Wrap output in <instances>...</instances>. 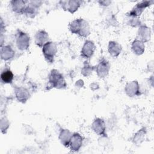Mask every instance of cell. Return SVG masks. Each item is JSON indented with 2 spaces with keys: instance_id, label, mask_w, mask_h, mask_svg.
I'll return each mask as SVG.
<instances>
[{
  "instance_id": "cell-1",
  "label": "cell",
  "mask_w": 154,
  "mask_h": 154,
  "mask_svg": "<svg viewBox=\"0 0 154 154\" xmlns=\"http://www.w3.org/2000/svg\"><path fill=\"white\" fill-rule=\"evenodd\" d=\"M70 29L72 33L79 34L82 37H87L90 34L88 23L82 19L73 20L70 25Z\"/></svg>"
},
{
  "instance_id": "cell-6",
  "label": "cell",
  "mask_w": 154,
  "mask_h": 154,
  "mask_svg": "<svg viewBox=\"0 0 154 154\" xmlns=\"http://www.w3.org/2000/svg\"><path fill=\"white\" fill-rule=\"evenodd\" d=\"M95 49L94 45L90 41H86L82 49V55L85 58H90Z\"/></svg>"
},
{
  "instance_id": "cell-13",
  "label": "cell",
  "mask_w": 154,
  "mask_h": 154,
  "mask_svg": "<svg viewBox=\"0 0 154 154\" xmlns=\"http://www.w3.org/2000/svg\"><path fill=\"white\" fill-rule=\"evenodd\" d=\"M71 140H71L72 148L75 149H78L81 145V141H82L81 137L79 134H75L72 136Z\"/></svg>"
},
{
  "instance_id": "cell-3",
  "label": "cell",
  "mask_w": 154,
  "mask_h": 154,
  "mask_svg": "<svg viewBox=\"0 0 154 154\" xmlns=\"http://www.w3.org/2000/svg\"><path fill=\"white\" fill-rule=\"evenodd\" d=\"M50 82L57 88H63L66 86V83L63 76L57 70H52L50 77Z\"/></svg>"
},
{
  "instance_id": "cell-5",
  "label": "cell",
  "mask_w": 154,
  "mask_h": 154,
  "mask_svg": "<svg viewBox=\"0 0 154 154\" xmlns=\"http://www.w3.org/2000/svg\"><path fill=\"white\" fill-rule=\"evenodd\" d=\"M153 1H142L137 4V5L132 9V10L130 12V16H137L140 15V14L143 11V10L152 4Z\"/></svg>"
},
{
  "instance_id": "cell-16",
  "label": "cell",
  "mask_w": 154,
  "mask_h": 154,
  "mask_svg": "<svg viewBox=\"0 0 154 154\" xmlns=\"http://www.w3.org/2000/svg\"><path fill=\"white\" fill-rule=\"evenodd\" d=\"M104 122L103 120H102L100 126H99V119H97V120H96L93 124V129L94 131L97 133V134H102L104 131H105V126H104Z\"/></svg>"
},
{
  "instance_id": "cell-10",
  "label": "cell",
  "mask_w": 154,
  "mask_h": 154,
  "mask_svg": "<svg viewBox=\"0 0 154 154\" xmlns=\"http://www.w3.org/2000/svg\"><path fill=\"white\" fill-rule=\"evenodd\" d=\"M13 9L14 11L21 13L25 11L26 1H13L11 2Z\"/></svg>"
},
{
  "instance_id": "cell-8",
  "label": "cell",
  "mask_w": 154,
  "mask_h": 154,
  "mask_svg": "<svg viewBox=\"0 0 154 154\" xmlns=\"http://www.w3.org/2000/svg\"><path fill=\"white\" fill-rule=\"evenodd\" d=\"M138 85L137 81H133L131 83H129L126 87V91L127 94L130 96H132L137 94L138 92Z\"/></svg>"
},
{
  "instance_id": "cell-15",
  "label": "cell",
  "mask_w": 154,
  "mask_h": 154,
  "mask_svg": "<svg viewBox=\"0 0 154 154\" xmlns=\"http://www.w3.org/2000/svg\"><path fill=\"white\" fill-rule=\"evenodd\" d=\"M1 79L2 81L5 83H10L11 82L13 78V75L12 72L9 70H5L3 72L1 73Z\"/></svg>"
},
{
  "instance_id": "cell-7",
  "label": "cell",
  "mask_w": 154,
  "mask_h": 154,
  "mask_svg": "<svg viewBox=\"0 0 154 154\" xmlns=\"http://www.w3.org/2000/svg\"><path fill=\"white\" fill-rule=\"evenodd\" d=\"M109 70L108 63L106 61H102L99 63L97 68V74L100 77H103L106 75Z\"/></svg>"
},
{
  "instance_id": "cell-14",
  "label": "cell",
  "mask_w": 154,
  "mask_h": 154,
  "mask_svg": "<svg viewBox=\"0 0 154 154\" xmlns=\"http://www.w3.org/2000/svg\"><path fill=\"white\" fill-rule=\"evenodd\" d=\"M150 29L146 26H141L139 29V35L141 37V39L145 42L150 40Z\"/></svg>"
},
{
  "instance_id": "cell-11",
  "label": "cell",
  "mask_w": 154,
  "mask_h": 154,
  "mask_svg": "<svg viewBox=\"0 0 154 154\" xmlns=\"http://www.w3.org/2000/svg\"><path fill=\"white\" fill-rule=\"evenodd\" d=\"M121 51V46L116 42H111L109 44V52L112 56H117Z\"/></svg>"
},
{
  "instance_id": "cell-9",
  "label": "cell",
  "mask_w": 154,
  "mask_h": 154,
  "mask_svg": "<svg viewBox=\"0 0 154 154\" xmlns=\"http://www.w3.org/2000/svg\"><path fill=\"white\" fill-rule=\"evenodd\" d=\"M48 38V36L47 33L42 31L38 32L35 36V43L39 46L42 45H45L46 43L45 42L47 41Z\"/></svg>"
},
{
  "instance_id": "cell-12",
  "label": "cell",
  "mask_w": 154,
  "mask_h": 154,
  "mask_svg": "<svg viewBox=\"0 0 154 154\" xmlns=\"http://www.w3.org/2000/svg\"><path fill=\"white\" fill-rule=\"evenodd\" d=\"M132 49L135 54L140 55L144 52V46L141 41L136 40L132 44Z\"/></svg>"
},
{
  "instance_id": "cell-4",
  "label": "cell",
  "mask_w": 154,
  "mask_h": 154,
  "mask_svg": "<svg viewBox=\"0 0 154 154\" xmlns=\"http://www.w3.org/2000/svg\"><path fill=\"white\" fill-rule=\"evenodd\" d=\"M81 1H62L60 4L65 10L73 13L76 11L81 5Z\"/></svg>"
},
{
  "instance_id": "cell-2",
  "label": "cell",
  "mask_w": 154,
  "mask_h": 154,
  "mask_svg": "<svg viewBox=\"0 0 154 154\" xmlns=\"http://www.w3.org/2000/svg\"><path fill=\"white\" fill-rule=\"evenodd\" d=\"M57 52L55 45L52 42H47L43 46V52L48 61L52 62Z\"/></svg>"
}]
</instances>
